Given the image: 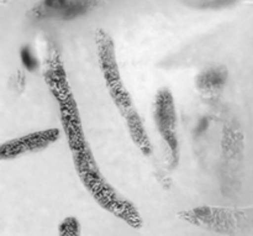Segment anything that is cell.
<instances>
[{
  "mask_svg": "<svg viewBox=\"0 0 253 236\" xmlns=\"http://www.w3.org/2000/svg\"><path fill=\"white\" fill-rule=\"evenodd\" d=\"M58 129H46V130L35 131L20 138L6 141L0 147L1 160H14L27 153L39 152L53 145L59 139Z\"/></svg>",
  "mask_w": 253,
  "mask_h": 236,
  "instance_id": "277c9868",
  "label": "cell"
},
{
  "mask_svg": "<svg viewBox=\"0 0 253 236\" xmlns=\"http://www.w3.org/2000/svg\"><path fill=\"white\" fill-rule=\"evenodd\" d=\"M227 82V71L220 67L204 69L197 77V87L205 94H212L221 91Z\"/></svg>",
  "mask_w": 253,
  "mask_h": 236,
  "instance_id": "5b68a950",
  "label": "cell"
},
{
  "mask_svg": "<svg viewBox=\"0 0 253 236\" xmlns=\"http://www.w3.org/2000/svg\"><path fill=\"white\" fill-rule=\"evenodd\" d=\"M77 175L94 200L103 209L127 223L133 229H140L142 227V218L135 205L116 192L115 188L101 175L98 165L77 171Z\"/></svg>",
  "mask_w": 253,
  "mask_h": 236,
  "instance_id": "7a4b0ae2",
  "label": "cell"
},
{
  "mask_svg": "<svg viewBox=\"0 0 253 236\" xmlns=\"http://www.w3.org/2000/svg\"><path fill=\"white\" fill-rule=\"evenodd\" d=\"M20 58H21L22 66H24L27 71L34 72L39 68V61H37L36 57L34 56L30 46H24L20 49Z\"/></svg>",
  "mask_w": 253,
  "mask_h": 236,
  "instance_id": "52a82bcc",
  "label": "cell"
},
{
  "mask_svg": "<svg viewBox=\"0 0 253 236\" xmlns=\"http://www.w3.org/2000/svg\"><path fill=\"white\" fill-rule=\"evenodd\" d=\"M95 46L99 68L111 100L125 120L128 134L131 136L141 135L146 131L145 124L138 111L136 110L130 92L127 91L121 78L113 39L103 29H98L95 31Z\"/></svg>",
  "mask_w": 253,
  "mask_h": 236,
  "instance_id": "6da1fadb",
  "label": "cell"
},
{
  "mask_svg": "<svg viewBox=\"0 0 253 236\" xmlns=\"http://www.w3.org/2000/svg\"><path fill=\"white\" fill-rule=\"evenodd\" d=\"M59 236H81V225L74 217H68L61 223L58 229Z\"/></svg>",
  "mask_w": 253,
  "mask_h": 236,
  "instance_id": "8992f818",
  "label": "cell"
},
{
  "mask_svg": "<svg viewBox=\"0 0 253 236\" xmlns=\"http://www.w3.org/2000/svg\"><path fill=\"white\" fill-rule=\"evenodd\" d=\"M153 120L157 133L169 152L170 165L177 167L179 162V140H178V119L174 98L169 89L157 92L153 101Z\"/></svg>",
  "mask_w": 253,
  "mask_h": 236,
  "instance_id": "3957f363",
  "label": "cell"
}]
</instances>
